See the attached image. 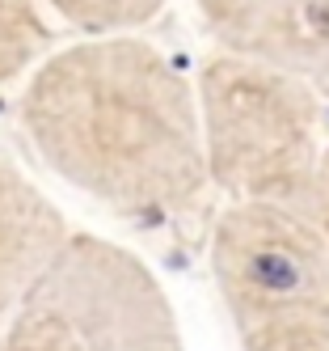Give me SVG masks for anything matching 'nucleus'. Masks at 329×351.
Returning a JSON list of instances; mask_svg holds the SVG:
<instances>
[{
  "instance_id": "423d86ee",
  "label": "nucleus",
  "mask_w": 329,
  "mask_h": 351,
  "mask_svg": "<svg viewBox=\"0 0 329 351\" xmlns=\"http://www.w3.org/2000/svg\"><path fill=\"white\" fill-rule=\"evenodd\" d=\"M76 229L30 173L0 157V330L55 267Z\"/></svg>"
},
{
  "instance_id": "f257e3e1",
  "label": "nucleus",
  "mask_w": 329,
  "mask_h": 351,
  "mask_svg": "<svg viewBox=\"0 0 329 351\" xmlns=\"http://www.w3.org/2000/svg\"><path fill=\"white\" fill-rule=\"evenodd\" d=\"M17 128L60 182L140 229L186 224L215 195L198 85L144 34L51 47L17 93Z\"/></svg>"
},
{
  "instance_id": "1a4fd4ad",
  "label": "nucleus",
  "mask_w": 329,
  "mask_h": 351,
  "mask_svg": "<svg viewBox=\"0 0 329 351\" xmlns=\"http://www.w3.org/2000/svg\"><path fill=\"white\" fill-rule=\"evenodd\" d=\"M308 220L329 241V144H325V157H321V169H317V186H313V199H308Z\"/></svg>"
},
{
  "instance_id": "6e6552de",
  "label": "nucleus",
  "mask_w": 329,
  "mask_h": 351,
  "mask_svg": "<svg viewBox=\"0 0 329 351\" xmlns=\"http://www.w3.org/2000/svg\"><path fill=\"white\" fill-rule=\"evenodd\" d=\"M51 47L55 30L34 9V0H0V89L30 77Z\"/></svg>"
},
{
  "instance_id": "7ed1b4c3",
  "label": "nucleus",
  "mask_w": 329,
  "mask_h": 351,
  "mask_svg": "<svg viewBox=\"0 0 329 351\" xmlns=\"http://www.w3.org/2000/svg\"><path fill=\"white\" fill-rule=\"evenodd\" d=\"M211 275L241 351H329V241L308 216L228 204Z\"/></svg>"
},
{
  "instance_id": "f03ea898",
  "label": "nucleus",
  "mask_w": 329,
  "mask_h": 351,
  "mask_svg": "<svg viewBox=\"0 0 329 351\" xmlns=\"http://www.w3.org/2000/svg\"><path fill=\"white\" fill-rule=\"evenodd\" d=\"M194 85L211 191L228 204L308 216L329 106L287 72L224 51L202 60Z\"/></svg>"
},
{
  "instance_id": "0eeeda50",
  "label": "nucleus",
  "mask_w": 329,
  "mask_h": 351,
  "mask_svg": "<svg viewBox=\"0 0 329 351\" xmlns=\"http://www.w3.org/2000/svg\"><path fill=\"white\" fill-rule=\"evenodd\" d=\"M173 0H34V9L76 38H122L152 26Z\"/></svg>"
},
{
  "instance_id": "39448f33",
  "label": "nucleus",
  "mask_w": 329,
  "mask_h": 351,
  "mask_svg": "<svg viewBox=\"0 0 329 351\" xmlns=\"http://www.w3.org/2000/svg\"><path fill=\"white\" fill-rule=\"evenodd\" d=\"M215 51L266 64L329 106V0H194Z\"/></svg>"
},
{
  "instance_id": "20e7f679",
  "label": "nucleus",
  "mask_w": 329,
  "mask_h": 351,
  "mask_svg": "<svg viewBox=\"0 0 329 351\" xmlns=\"http://www.w3.org/2000/svg\"><path fill=\"white\" fill-rule=\"evenodd\" d=\"M5 351H186L169 292L131 250L76 233L0 330Z\"/></svg>"
}]
</instances>
